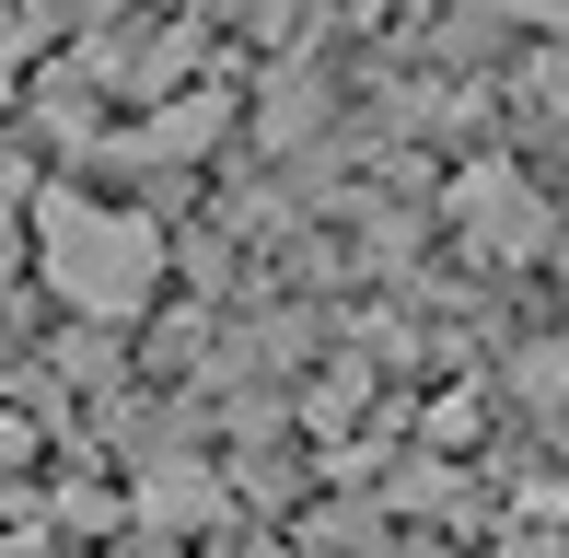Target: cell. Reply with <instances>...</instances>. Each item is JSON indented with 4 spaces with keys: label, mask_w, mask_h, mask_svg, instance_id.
<instances>
[{
    "label": "cell",
    "mask_w": 569,
    "mask_h": 558,
    "mask_svg": "<svg viewBox=\"0 0 569 558\" xmlns=\"http://www.w3.org/2000/svg\"><path fill=\"white\" fill-rule=\"evenodd\" d=\"M453 233L477 245V257H500V268L547 257V187H523L511 163H477V175H453Z\"/></svg>",
    "instance_id": "obj_2"
},
{
    "label": "cell",
    "mask_w": 569,
    "mask_h": 558,
    "mask_svg": "<svg viewBox=\"0 0 569 558\" xmlns=\"http://www.w3.org/2000/svg\"><path fill=\"white\" fill-rule=\"evenodd\" d=\"M36 257L59 279V302H82L93 326H128L151 302V279H163V233H151L140 210H93V198H47L36 210Z\"/></svg>",
    "instance_id": "obj_1"
},
{
    "label": "cell",
    "mask_w": 569,
    "mask_h": 558,
    "mask_svg": "<svg viewBox=\"0 0 569 558\" xmlns=\"http://www.w3.org/2000/svg\"><path fill=\"white\" fill-rule=\"evenodd\" d=\"M151 512H163V524H210L221 489H210V477H151Z\"/></svg>",
    "instance_id": "obj_4"
},
{
    "label": "cell",
    "mask_w": 569,
    "mask_h": 558,
    "mask_svg": "<svg viewBox=\"0 0 569 558\" xmlns=\"http://www.w3.org/2000/svg\"><path fill=\"white\" fill-rule=\"evenodd\" d=\"M523 93H535V117H558V129H569V47H558V59H535V70H523Z\"/></svg>",
    "instance_id": "obj_5"
},
{
    "label": "cell",
    "mask_w": 569,
    "mask_h": 558,
    "mask_svg": "<svg viewBox=\"0 0 569 558\" xmlns=\"http://www.w3.org/2000/svg\"><path fill=\"white\" fill-rule=\"evenodd\" d=\"M279 106H268V140H302V129H315V117H326V82H315V70H279Z\"/></svg>",
    "instance_id": "obj_3"
}]
</instances>
